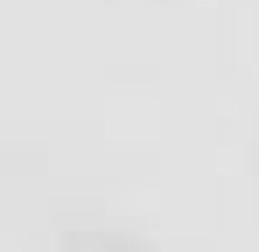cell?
<instances>
[{
	"label": "cell",
	"mask_w": 259,
	"mask_h": 252,
	"mask_svg": "<svg viewBox=\"0 0 259 252\" xmlns=\"http://www.w3.org/2000/svg\"><path fill=\"white\" fill-rule=\"evenodd\" d=\"M56 252H154V245L140 231H119V224H77V231H63Z\"/></svg>",
	"instance_id": "cell-1"
}]
</instances>
